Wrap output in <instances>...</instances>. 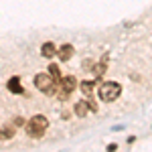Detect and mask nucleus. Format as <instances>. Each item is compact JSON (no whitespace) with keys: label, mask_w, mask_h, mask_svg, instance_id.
Segmentation results:
<instances>
[{"label":"nucleus","mask_w":152,"mask_h":152,"mask_svg":"<svg viewBox=\"0 0 152 152\" xmlns=\"http://www.w3.org/2000/svg\"><path fill=\"white\" fill-rule=\"evenodd\" d=\"M47 126H49V120L45 116H41V114H37V116H33L26 122V132H28V136H33V138H41V136L45 134Z\"/></svg>","instance_id":"1"},{"label":"nucleus","mask_w":152,"mask_h":152,"mask_svg":"<svg viewBox=\"0 0 152 152\" xmlns=\"http://www.w3.org/2000/svg\"><path fill=\"white\" fill-rule=\"evenodd\" d=\"M35 85H37L39 91H43V94H47V95H53L59 89V83L49 73H39V75H35Z\"/></svg>","instance_id":"2"},{"label":"nucleus","mask_w":152,"mask_h":152,"mask_svg":"<svg viewBox=\"0 0 152 152\" xmlns=\"http://www.w3.org/2000/svg\"><path fill=\"white\" fill-rule=\"evenodd\" d=\"M122 94V85L116 81H105L99 85V99L102 102H114Z\"/></svg>","instance_id":"3"},{"label":"nucleus","mask_w":152,"mask_h":152,"mask_svg":"<svg viewBox=\"0 0 152 152\" xmlns=\"http://www.w3.org/2000/svg\"><path fill=\"white\" fill-rule=\"evenodd\" d=\"M77 87V79L73 75H67V77H61V83H59V95L61 99H67L69 94Z\"/></svg>","instance_id":"4"},{"label":"nucleus","mask_w":152,"mask_h":152,"mask_svg":"<svg viewBox=\"0 0 152 152\" xmlns=\"http://www.w3.org/2000/svg\"><path fill=\"white\" fill-rule=\"evenodd\" d=\"M73 53H75V49H73V45H63V47L57 51V55H59V59L65 63V61H69L71 57H73Z\"/></svg>","instance_id":"5"},{"label":"nucleus","mask_w":152,"mask_h":152,"mask_svg":"<svg viewBox=\"0 0 152 152\" xmlns=\"http://www.w3.org/2000/svg\"><path fill=\"white\" fill-rule=\"evenodd\" d=\"M41 55H43V57H47V59L55 57V55H57V47H55L53 43H45V45L41 47Z\"/></svg>","instance_id":"6"},{"label":"nucleus","mask_w":152,"mask_h":152,"mask_svg":"<svg viewBox=\"0 0 152 152\" xmlns=\"http://www.w3.org/2000/svg\"><path fill=\"white\" fill-rule=\"evenodd\" d=\"M6 87H8V91H12V94H23V85H20V79H18V77L8 79Z\"/></svg>","instance_id":"7"},{"label":"nucleus","mask_w":152,"mask_h":152,"mask_svg":"<svg viewBox=\"0 0 152 152\" xmlns=\"http://www.w3.org/2000/svg\"><path fill=\"white\" fill-rule=\"evenodd\" d=\"M73 110H75V114H77V118H85V114L89 112V107H87V102H77Z\"/></svg>","instance_id":"8"},{"label":"nucleus","mask_w":152,"mask_h":152,"mask_svg":"<svg viewBox=\"0 0 152 152\" xmlns=\"http://www.w3.org/2000/svg\"><path fill=\"white\" fill-rule=\"evenodd\" d=\"M12 136H14V130L10 126H4V128H0V140H10Z\"/></svg>","instance_id":"9"},{"label":"nucleus","mask_w":152,"mask_h":152,"mask_svg":"<svg viewBox=\"0 0 152 152\" xmlns=\"http://www.w3.org/2000/svg\"><path fill=\"white\" fill-rule=\"evenodd\" d=\"M49 75H51L57 83H61V71H59V65H49Z\"/></svg>","instance_id":"10"},{"label":"nucleus","mask_w":152,"mask_h":152,"mask_svg":"<svg viewBox=\"0 0 152 152\" xmlns=\"http://www.w3.org/2000/svg\"><path fill=\"white\" fill-rule=\"evenodd\" d=\"M94 85L95 81H81V91L85 95H91V91H94Z\"/></svg>","instance_id":"11"},{"label":"nucleus","mask_w":152,"mask_h":152,"mask_svg":"<svg viewBox=\"0 0 152 152\" xmlns=\"http://www.w3.org/2000/svg\"><path fill=\"white\" fill-rule=\"evenodd\" d=\"M104 73H105V63L102 61V63H97V65L94 67V75H95V77H102Z\"/></svg>","instance_id":"12"},{"label":"nucleus","mask_w":152,"mask_h":152,"mask_svg":"<svg viewBox=\"0 0 152 152\" xmlns=\"http://www.w3.org/2000/svg\"><path fill=\"white\" fill-rule=\"evenodd\" d=\"M87 107H89V112H97V104L91 99H87Z\"/></svg>","instance_id":"13"},{"label":"nucleus","mask_w":152,"mask_h":152,"mask_svg":"<svg viewBox=\"0 0 152 152\" xmlns=\"http://www.w3.org/2000/svg\"><path fill=\"white\" fill-rule=\"evenodd\" d=\"M23 124H24V120H23V118H18V116L14 118V122H12V126H16V128H18V126H23Z\"/></svg>","instance_id":"14"}]
</instances>
